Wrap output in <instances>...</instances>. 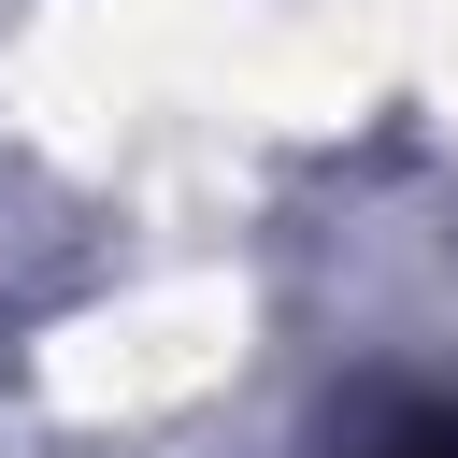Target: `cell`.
I'll list each match as a JSON object with an SVG mask.
<instances>
[{"label":"cell","instance_id":"1","mask_svg":"<svg viewBox=\"0 0 458 458\" xmlns=\"http://www.w3.org/2000/svg\"><path fill=\"white\" fill-rule=\"evenodd\" d=\"M358 458H458V415L444 401H386V415H358Z\"/></svg>","mask_w":458,"mask_h":458}]
</instances>
